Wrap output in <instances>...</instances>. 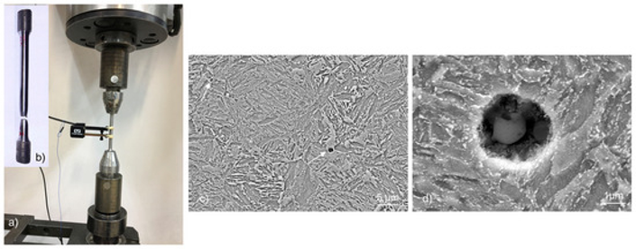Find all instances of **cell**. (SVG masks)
Listing matches in <instances>:
<instances>
[{"instance_id": "7a4b0ae2", "label": "cell", "mask_w": 636, "mask_h": 249, "mask_svg": "<svg viewBox=\"0 0 636 249\" xmlns=\"http://www.w3.org/2000/svg\"><path fill=\"white\" fill-rule=\"evenodd\" d=\"M127 212L122 208L117 214H101L92 206L88 210V245H121L125 232Z\"/></svg>"}, {"instance_id": "5b68a950", "label": "cell", "mask_w": 636, "mask_h": 249, "mask_svg": "<svg viewBox=\"0 0 636 249\" xmlns=\"http://www.w3.org/2000/svg\"><path fill=\"white\" fill-rule=\"evenodd\" d=\"M123 102L122 91H106L104 93V103L106 113L115 116L120 110Z\"/></svg>"}, {"instance_id": "3957f363", "label": "cell", "mask_w": 636, "mask_h": 249, "mask_svg": "<svg viewBox=\"0 0 636 249\" xmlns=\"http://www.w3.org/2000/svg\"><path fill=\"white\" fill-rule=\"evenodd\" d=\"M130 52L122 49H106L101 52L100 87L105 91L127 88Z\"/></svg>"}, {"instance_id": "6da1fadb", "label": "cell", "mask_w": 636, "mask_h": 249, "mask_svg": "<svg viewBox=\"0 0 636 249\" xmlns=\"http://www.w3.org/2000/svg\"><path fill=\"white\" fill-rule=\"evenodd\" d=\"M67 36L76 44L94 50L122 49L131 52L165 42V22L158 16L131 10L86 12L69 20Z\"/></svg>"}, {"instance_id": "277c9868", "label": "cell", "mask_w": 636, "mask_h": 249, "mask_svg": "<svg viewBox=\"0 0 636 249\" xmlns=\"http://www.w3.org/2000/svg\"><path fill=\"white\" fill-rule=\"evenodd\" d=\"M123 177L120 173L106 174L98 173L96 183V209L101 214H117L122 209Z\"/></svg>"}, {"instance_id": "8992f818", "label": "cell", "mask_w": 636, "mask_h": 249, "mask_svg": "<svg viewBox=\"0 0 636 249\" xmlns=\"http://www.w3.org/2000/svg\"><path fill=\"white\" fill-rule=\"evenodd\" d=\"M120 170V165H118L117 155L114 150H106L104 157H102L100 173L106 174H115L118 173Z\"/></svg>"}, {"instance_id": "52a82bcc", "label": "cell", "mask_w": 636, "mask_h": 249, "mask_svg": "<svg viewBox=\"0 0 636 249\" xmlns=\"http://www.w3.org/2000/svg\"><path fill=\"white\" fill-rule=\"evenodd\" d=\"M138 232L133 227L125 228L124 234L121 236V245H139Z\"/></svg>"}]
</instances>
